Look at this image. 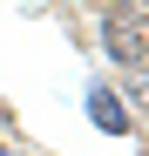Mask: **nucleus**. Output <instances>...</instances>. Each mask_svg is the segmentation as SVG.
<instances>
[{"label":"nucleus","instance_id":"1","mask_svg":"<svg viewBox=\"0 0 149 156\" xmlns=\"http://www.w3.org/2000/svg\"><path fill=\"white\" fill-rule=\"evenodd\" d=\"M102 55L115 68H142L149 61V7L142 0H115L102 14Z\"/></svg>","mask_w":149,"mask_h":156},{"label":"nucleus","instance_id":"3","mask_svg":"<svg viewBox=\"0 0 149 156\" xmlns=\"http://www.w3.org/2000/svg\"><path fill=\"white\" fill-rule=\"evenodd\" d=\"M129 102H136V109H149V61L129 68Z\"/></svg>","mask_w":149,"mask_h":156},{"label":"nucleus","instance_id":"4","mask_svg":"<svg viewBox=\"0 0 149 156\" xmlns=\"http://www.w3.org/2000/svg\"><path fill=\"white\" fill-rule=\"evenodd\" d=\"M0 156H14V149H7V143H0Z\"/></svg>","mask_w":149,"mask_h":156},{"label":"nucleus","instance_id":"2","mask_svg":"<svg viewBox=\"0 0 149 156\" xmlns=\"http://www.w3.org/2000/svg\"><path fill=\"white\" fill-rule=\"evenodd\" d=\"M88 122L102 129V136H129V122H136V115H129V102H122L109 82H95V88H88Z\"/></svg>","mask_w":149,"mask_h":156}]
</instances>
